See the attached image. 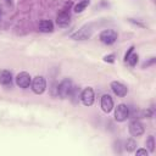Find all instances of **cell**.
<instances>
[{"mask_svg":"<svg viewBox=\"0 0 156 156\" xmlns=\"http://www.w3.org/2000/svg\"><path fill=\"white\" fill-rule=\"evenodd\" d=\"M72 89H73V83L69 78H65L61 80V83L57 85V95L62 99H66V98H69L71 93H72Z\"/></svg>","mask_w":156,"mask_h":156,"instance_id":"1","label":"cell"},{"mask_svg":"<svg viewBox=\"0 0 156 156\" xmlns=\"http://www.w3.org/2000/svg\"><path fill=\"white\" fill-rule=\"evenodd\" d=\"M93 34V28L90 24H85L82 28H79L77 32H74L73 34H71V38L74 40H87L91 37Z\"/></svg>","mask_w":156,"mask_h":156,"instance_id":"2","label":"cell"},{"mask_svg":"<svg viewBox=\"0 0 156 156\" xmlns=\"http://www.w3.org/2000/svg\"><path fill=\"white\" fill-rule=\"evenodd\" d=\"M117 32L115 29H104L100 34H99V39L101 43L106 44V45H111L117 40Z\"/></svg>","mask_w":156,"mask_h":156,"instance_id":"3","label":"cell"},{"mask_svg":"<svg viewBox=\"0 0 156 156\" xmlns=\"http://www.w3.org/2000/svg\"><path fill=\"white\" fill-rule=\"evenodd\" d=\"M30 87H32V90L34 94H43L46 89V80L43 76H37L33 78L32 83H30Z\"/></svg>","mask_w":156,"mask_h":156,"instance_id":"4","label":"cell"},{"mask_svg":"<svg viewBox=\"0 0 156 156\" xmlns=\"http://www.w3.org/2000/svg\"><path fill=\"white\" fill-rule=\"evenodd\" d=\"M127 118H129V107L124 104L117 105L115 108V119L117 122H124Z\"/></svg>","mask_w":156,"mask_h":156,"instance_id":"5","label":"cell"},{"mask_svg":"<svg viewBox=\"0 0 156 156\" xmlns=\"http://www.w3.org/2000/svg\"><path fill=\"white\" fill-rule=\"evenodd\" d=\"M30 83H32V77L29 76V73H27V72H20L16 76V84L20 88L27 89V88H29Z\"/></svg>","mask_w":156,"mask_h":156,"instance_id":"6","label":"cell"},{"mask_svg":"<svg viewBox=\"0 0 156 156\" xmlns=\"http://www.w3.org/2000/svg\"><path fill=\"white\" fill-rule=\"evenodd\" d=\"M94 98H95L94 96V90L90 87L83 89L82 93H80V101L83 102L84 106H91L94 104Z\"/></svg>","mask_w":156,"mask_h":156,"instance_id":"7","label":"cell"},{"mask_svg":"<svg viewBox=\"0 0 156 156\" xmlns=\"http://www.w3.org/2000/svg\"><path fill=\"white\" fill-rule=\"evenodd\" d=\"M128 129H129L130 135H133V136H140V135L144 134V130H145L143 123H141L140 121H138V119H133V121L129 123Z\"/></svg>","mask_w":156,"mask_h":156,"instance_id":"8","label":"cell"},{"mask_svg":"<svg viewBox=\"0 0 156 156\" xmlns=\"http://www.w3.org/2000/svg\"><path fill=\"white\" fill-rule=\"evenodd\" d=\"M111 89H112V91H113V93H115L117 96H119V98L126 96V95H127V93H128L127 87H126L123 83L117 82V80L111 82Z\"/></svg>","mask_w":156,"mask_h":156,"instance_id":"9","label":"cell"},{"mask_svg":"<svg viewBox=\"0 0 156 156\" xmlns=\"http://www.w3.org/2000/svg\"><path fill=\"white\" fill-rule=\"evenodd\" d=\"M71 22V15L67 10H62L61 12H58L57 17H56V23L58 27H67Z\"/></svg>","mask_w":156,"mask_h":156,"instance_id":"10","label":"cell"},{"mask_svg":"<svg viewBox=\"0 0 156 156\" xmlns=\"http://www.w3.org/2000/svg\"><path fill=\"white\" fill-rule=\"evenodd\" d=\"M100 104H101L102 111L106 112V113H108V112H111L113 110V100H112L111 95H108V94H105V95L101 96Z\"/></svg>","mask_w":156,"mask_h":156,"instance_id":"11","label":"cell"},{"mask_svg":"<svg viewBox=\"0 0 156 156\" xmlns=\"http://www.w3.org/2000/svg\"><path fill=\"white\" fill-rule=\"evenodd\" d=\"M39 30L43 33H51L54 30V23L50 20H41L38 26Z\"/></svg>","mask_w":156,"mask_h":156,"instance_id":"12","label":"cell"},{"mask_svg":"<svg viewBox=\"0 0 156 156\" xmlns=\"http://www.w3.org/2000/svg\"><path fill=\"white\" fill-rule=\"evenodd\" d=\"M12 82V74L7 69L0 71V84L1 85H10Z\"/></svg>","mask_w":156,"mask_h":156,"instance_id":"13","label":"cell"},{"mask_svg":"<svg viewBox=\"0 0 156 156\" xmlns=\"http://www.w3.org/2000/svg\"><path fill=\"white\" fill-rule=\"evenodd\" d=\"M124 149H126L128 152H133V151H135V149H136V141H135L133 138L127 139L126 143H124Z\"/></svg>","mask_w":156,"mask_h":156,"instance_id":"14","label":"cell"},{"mask_svg":"<svg viewBox=\"0 0 156 156\" xmlns=\"http://www.w3.org/2000/svg\"><path fill=\"white\" fill-rule=\"evenodd\" d=\"M88 5H89V0H82V1H79V2L74 6V12H76V13L83 12V11L87 9Z\"/></svg>","mask_w":156,"mask_h":156,"instance_id":"15","label":"cell"},{"mask_svg":"<svg viewBox=\"0 0 156 156\" xmlns=\"http://www.w3.org/2000/svg\"><path fill=\"white\" fill-rule=\"evenodd\" d=\"M146 146L149 152H154L155 151V138L152 135H149V138L146 139Z\"/></svg>","mask_w":156,"mask_h":156,"instance_id":"16","label":"cell"},{"mask_svg":"<svg viewBox=\"0 0 156 156\" xmlns=\"http://www.w3.org/2000/svg\"><path fill=\"white\" fill-rule=\"evenodd\" d=\"M138 58H139L138 54H132V55L129 56V58L127 60V62H128L130 66H135V65H136V62H138Z\"/></svg>","mask_w":156,"mask_h":156,"instance_id":"17","label":"cell"},{"mask_svg":"<svg viewBox=\"0 0 156 156\" xmlns=\"http://www.w3.org/2000/svg\"><path fill=\"white\" fill-rule=\"evenodd\" d=\"M115 55L113 54H110V55H106L105 57H104V61L105 62H110V63H113L115 62Z\"/></svg>","mask_w":156,"mask_h":156,"instance_id":"18","label":"cell"},{"mask_svg":"<svg viewBox=\"0 0 156 156\" xmlns=\"http://www.w3.org/2000/svg\"><path fill=\"white\" fill-rule=\"evenodd\" d=\"M141 115H143V117H146V118H150V117H152V110H151V108H147V110H144V111L141 112Z\"/></svg>","mask_w":156,"mask_h":156,"instance_id":"19","label":"cell"},{"mask_svg":"<svg viewBox=\"0 0 156 156\" xmlns=\"http://www.w3.org/2000/svg\"><path fill=\"white\" fill-rule=\"evenodd\" d=\"M135 154H136V156H141V155L147 156L149 151H147L146 149H136V150H135Z\"/></svg>","mask_w":156,"mask_h":156,"instance_id":"20","label":"cell"},{"mask_svg":"<svg viewBox=\"0 0 156 156\" xmlns=\"http://www.w3.org/2000/svg\"><path fill=\"white\" fill-rule=\"evenodd\" d=\"M133 51H134V46L132 45V46H130V48L128 49V51L126 52V55H124V61H126V62H127V60L129 58V56H130V55L133 54Z\"/></svg>","mask_w":156,"mask_h":156,"instance_id":"21","label":"cell"},{"mask_svg":"<svg viewBox=\"0 0 156 156\" xmlns=\"http://www.w3.org/2000/svg\"><path fill=\"white\" fill-rule=\"evenodd\" d=\"M154 62H155V57H151V58H150L147 62H144V65H143V68H145V67H149V66H150V65H152Z\"/></svg>","mask_w":156,"mask_h":156,"instance_id":"22","label":"cell"},{"mask_svg":"<svg viewBox=\"0 0 156 156\" xmlns=\"http://www.w3.org/2000/svg\"><path fill=\"white\" fill-rule=\"evenodd\" d=\"M6 4L7 5H12V0H6Z\"/></svg>","mask_w":156,"mask_h":156,"instance_id":"23","label":"cell"},{"mask_svg":"<svg viewBox=\"0 0 156 156\" xmlns=\"http://www.w3.org/2000/svg\"><path fill=\"white\" fill-rule=\"evenodd\" d=\"M0 17H1V11H0Z\"/></svg>","mask_w":156,"mask_h":156,"instance_id":"24","label":"cell"}]
</instances>
